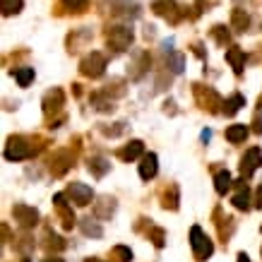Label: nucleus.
Returning a JSON list of instances; mask_svg holds the SVG:
<instances>
[{
	"label": "nucleus",
	"instance_id": "nucleus-10",
	"mask_svg": "<svg viewBox=\"0 0 262 262\" xmlns=\"http://www.w3.org/2000/svg\"><path fill=\"white\" fill-rule=\"evenodd\" d=\"M229 60L234 63L236 72H241V53H238V51H231V53H229Z\"/></svg>",
	"mask_w": 262,
	"mask_h": 262
},
{
	"label": "nucleus",
	"instance_id": "nucleus-6",
	"mask_svg": "<svg viewBox=\"0 0 262 262\" xmlns=\"http://www.w3.org/2000/svg\"><path fill=\"white\" fill-rule=\"evenodd\" d=\"M229 185H231V176H229L226 171H221L219 176H217V190H219V193H226Z\"/></svg>",
	"mask_w": 262,
	"mask_h": 262
},
{
	"label": "nucleus",
	"instance_id": "nucleus-12",
	"mask_svg": "<svg viewBox=\"0 0 262 262\" xmlns=\"http://www.w3.org/2000/svg\"><path fill=\"white\" fill-rule=\"evenodd\" d=\"M238 262H248V255H243V253H241V255H238Z\"/></svg>",
	"mask_w": 262,
	"mask_h": 262
},
{
	"label": "nucleus",
	"instance_id": "nucleus-9",
	"mask_svg": "<svg viewBox=\"0 0 262 262\" xmlns=\"http://www.w3.org/2000/svg\"><path fill=\"white\" fill-rule=\"evenodd\" d=\"M241 104H243V97H234L229 104H226V106H229V109H226V113H236V111L241 109Z\"/></svg>",
	"mask_w": 262,
	"mask_h": 262
},
{
	"label": "nucleus",
	"instance_id": "nucleus-7",
	"mask_svg": "<svg viewBox=\"0 0 262 262\" xmlns=\"http://www.w3.org/2000/svg\"><path fill=\"white\" fill-rule=\"evenodd\" d=\"M31 77H34V70H31V68L17 70V82L22 84V87H27V84L31 82Z\"/></svg>",
	"mask_w": 262,
	"mask_h": 262
},
{
	"label": "nucleus",
	"instance_id": "nucleus-3",
	"mask_svg": "<svg viewBox=\"0 0 262 262\" xmlns=\"http://www.w3.org/2000/svg\"><path fill=\"white\" fill-rule=\"evenodd\" d=\"M258 166H260V152H258V149H250L248 156L243 159V166H241V168H243V173H246V176H250Z\"/></svg>",
	"mask_w": 262,
	"mask_h": 262
},
{
	"label": "nucleus",
	"instance_id": "nucleus-11",
	"mask_svg": "<svg viewBox=\"0 0 262 262\" xmlns=\"http://www.w3.org/2000/svg\"><path fill=\"white\" fill-rule=\"evenodd\" d=\"M234 202H236V207H248V195H243V193L236 195Z\"/></svg>",
	"mask_w": 262,
	"mask_h": 262
},
{
	"label": "nucleus",
	"instance_id": "nucleus-1",
	"mask_svg": "<svg viewBox=\"0 0 262 262\" xmlns=\"http://www.w3.org/2000/svg\"><path fill=\"white\" fill-rule=\"evenodd\" d=\"M193 248L197 250V255H200V258H207L209 253H212V246H209V243H205V238H202V231H200L197 226L193 229Z\"/></svg>",
	"mask_w": 262,
	"mask_h": 262
},
{
	"label": "nucleus",
	"instance_id": "nucleus-8",
	"mask_svg": "<svg viewBox=\"0 0 262 262\" xmlns=\"http://www.w3.org/2000/svg\"><path fill=\"white\" fill-rule=\"evenodd\" d=\"M139 152H142V144H139V142H132V144H130V147L123 152V156H125V159H135Z\"/></svg>",
	"mask_w": 262,
	"mask_h": 262
},
{
	"label": "nucleus",
	"instance_id": "nucleus-5",
	"mask_svg": "<svg viewBox=\"0 0 262 262\" xmlns=\"http://www.w3.org/2000/svg\"><path fill=\"white\" fill-rule=\"evenodd\" d=\"M246 135H248V128L246 125H234V128L226 130V137L231 139V142H241V139H246Z\"/></svg>",
	"mask_w": 262,
	"mask_h": 262
},
{
	"label": "nucleus",
	"instance_id": "nucleus-13",
	"mask_svg": "<svg viewBox=\"0 0 262 262\" xmlns=\"http://www.w3.org/2000/svg\"><path fill=\"white\" fill-rule=\"evenodd\" d=\"M55 262H63V260H55Z\"/></svg>",
	"mask_w": 262,
	"mask_h": 262
},
{
	"label": "nucleus",
	"instance_id": "nucleus-4",
	"mask_svg": "<svg viewBox=\"0 0 262 262\" xmlns=\"http://www.w3.org/2000/svg\"><path fill=\"white\" fill-rule=\"evenodd\" d=\"M70 195L77 197V205H87V202L92 200V190L80 185V183H72V185H70Z\"/></svg>",
	"mask_w": 262,
	"mask_h": 262
},
{
	"label": "nucleus",
	"instance_id": "nucleus-2",
	"mask_svg": "<svg viewBox=\"0 0 262 262\" xmlns=\"http://www.w3.org/2000/svg\"><path fill=\"white\" fill-rule=\"evenodd\" d=\"M139 176L147 180V178H154L156 176V156L154 154H147L142 159V166H139Z\"/></svg>",
	"mask_w": 262,
	"mask_h": 262
}]
</instances>
